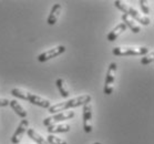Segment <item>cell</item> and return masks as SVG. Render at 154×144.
Here are the masks:
<instances>
[{"instance_id": "6da1fadb", "label": "cell", "mask_w": 154, "mask_h": 144, "mask_svg": "<svg viewBox=\"0 0 154 144\" xmlns=\"http://www.w3.org/2000/svg\"><path fill=\"white\" fill-rule=\"evenodd\" d=\"M92 97L90 94H82L80 97H77V98H73L71 100H68V101L61 102V103H57V104H53L49 108V112L51 114H56V113L63 112V111H67V110H70L72 108H77V106H83L85 103L88 102H91Z\"/></svg>"}, {"instance_id": "7a4b0ae2", "label": "cell", "mask_w": 154, "mask_h": 144, "mask_svg": "<svg viewBox=\"0 0 154 144\" xmlns=\"http://www.w3.org/2000/svg\"><path fill=\"white\" fill-rule=\"evenodd\" d=\"M11 94L14 95V98L29 101L30 103H32V104L38 106H40V108H43V109H49L50 106H51V102H50L48 99L42 98L40 95H37V94H35V93H31V92H29V91L22 90V89H18V88L12 89V90H11Z\"/></svg>"}, {"instance_id": "3957f363", "label": "cell", "mask_w": 154, "mask_h": 144, "mask_svg": "<svg viewBox=\"0 0 154 144\" xmlns=\"http://www.w3.org/2000/svg\"><path fill=\"white\" fill-rule=\"evenodd\" d=\"M114 6H116L119 10L123 11L125 14L130 16V17L133 19L134 21L139 22V23H141V25H143V26H149V25H150L151 20L146 17V16H143V14H140L137 9L130 7L129 5L125 4V2L120 1V0H116V1H114Z\"/></svg>"}, {"instance_id": "277c9868", "label": "cell", "mask_w": 154, "mask_h": 144, "mask_svg": "<svg viewBox=\"0 0 154 144\" xmlns=\"http://www.w3.org/2000/svg\"><path fill=\"white\" fill-rule=\"evenodd\" d=\"M150 51L151 49L147 47H114L112 49V53L118 57L145 56Z\"/></svg>"}, {"instance_id": "5b68a950", "label": "cell", "mask_w": 154, "mask_h": 144, "mask_svg": "<svg viewBox=\"0 0 154 144\" xmlns=\"http://www.w3.org/2000/svg\"><path fill=\"white\" fill-rule=\"evenodd\" d=\"M118 70V66L116 62L110 63L106 71V75H105L104 81V88H103V93L105 95H111L114 90V82H116V74Z\"/></svg>"}, {"instance_id": "8992f818", "label": "cell", "mask_w": 154, "mask_h": 144, "mask_svg": "<svg viewBox=\"0 0 154 144\" xmlns=\"http://www.w3.org/2000/svg\"><path fill=\"white\" fill-rule=\"evenodd\" d=\"M74 115H75L74 111H63V112L56 113V114H52L51 116H48L43 120V125L50 127V125L57 124V123L62 122V121L71 120L72 118H74Z\"/></svg>"}, {"instance_id": "52a82bcc", "label": "cell", "mask_w": 154, "mask_h": 144, "mask_svg": "<svg viewBox=\"0 0 154 144\" xmlns=\"http://www.w3.org/2000/svg\"><path fill=\"white\" fill-rule=\"evenodd\" d=\"M83 130L85 133H90L93 130V123H92V104L91 102H88L83 106Z\"/></svg>"}, {"instance_id": "ba28073f", "label": "cell", "mask_w": 154, "mask_h": 144, "mask_svg": "<svg viewBox=\"0 0 154 144\" xmlns=\"http://www.w3.org/2000/svg\"><path fill=\"white\" fill-rule=\"evenodd\" d=\"M64 51H66V47L64 46L54 47L52 49L48 50V51H45V52H42L41 54H39L37 59H38L39 62H46V61L52 59V58L59 57L60 54H62Z\"/></svg>"}, {"instance_id": "9c48e42d", "label": "cell", "mask_w": 154, "mask_h": 144, "mask_svg": "<svg viewBox=\"0 0 154 144\" xmlns=\"http://www.w3.org/2000/svg\"><path fill=\"white\" fill-rule=\"evenodd\" d=\"M28 127H29L28 120L27 119L21 120V122L19 123V125H18L16 132H14V135L11 136V142H12L14 144L20 143V141L22 140V136L25 135V133L27 132V130H28Z\"/></svg>"}, {"instance_id": "30bf717a", "label": "cell", "mask_w": 154, "mask_h": 144, "mask_svg": "<svg viewBox=\"0 0 154 144\" xmlns=\"http://www.w3.org/2000/svg\"><path fill=\"white\" fill-rule=\"evenodd\" d=\"M61 11H62V5L61 4L53 5V7L51 8V11H50V14H49V17L47 19L48 25H50V26L56 25L57 21H58V19H59V17H60Z\"/></svg>"}, {"instance_id": "8fae6325", "label": "cell", "mask_w": 154, "mask_h": 144, "mask_svg": "<svg viewBox=\"0 0 154 144\" xmlns=\"http://www.w3.org/2000/svg\"><path fill=\"white\" fill-rule=\"evenodd\" d=\"M122 21L123 23L126 26V28H130V30L133 32V33H139L141 31V27L137 25V22L134 21L132 18L128 16V14H122Z\"/></svg>"}, {"instance_id": "7c38bea8", "label": "cell", "mask_w": 154, "mask_h": 144, "mask_svg": "<svg viewBox=\"0 0 154 144\" xmlns=\"http://www.w3.org/2000/svg\"><path fill=\"white\" fill-rule=\"evenodd\" d=\"M125 30H126V26L123 22H121V23H119V25L116 26V28L112 29V31H110V33L106 35V40L110 41V42H112L116 39H118V37L120 35H122Z\"/></svg>"}, {"instance_id": "4fadbf2b", "label": "cell", "mask_w": 154, "mask_h": 144, "mask_svg": "<svg viewBox=\"0 0 154 144\" xmlns=\"http://www.w3.org/2000/svg\"><path fill=\"white\" fill-rule=\"evenodd\" d=\"M71 130V127L69 124L62 123V124H53L48 127V132L50 134H56V133H67Z\"/></svg>"}, {"instance_id": "5bb4252c", "label": "cell", "mask_w": 154, "mask_h": 144, "mask_svg": "<svg viewBox=\"0 0 154 144\" xmlns=\"http://www.w3.org/2000/svg\"><path fill=\"white\" fill-rule=\"evenodd\" d=\"M56 85H57V88H58V90H59L60 94H61L62 98L67 99L70 97V90H69L67 83H66V81L63 80V79H61V78L57 79Z\"/></svg>"}, {"instance_id": "9a60e30c", "label": "cell", "mask_w": 154, "mask_h": 144, "mask_svg": "<svg viewBox=\"0 0 154 144\" xmlns=\"http://www.w3.org/2000/svg\"><path fill=\"white\" fill-rule=\"evenodd\" d=\"M9 106H10L11 109L16 112V114H18V116H20L21 119H26V118H27V111H26L25 108L21 106L17 100H11V101L9 102Z\"/></svg>"}, {"instance_id": "2e32d148", "label": "cell", "mask_w": 154, "mask_h": 144, "mask_svg": "<svg viewBox=\"0 0 154 144\" xmlns=\"http://www.w3.org/2000/svg\"><path fill=\"white\" fill-rule=\"evenodd\" d=\"M27 134H28V136L30 137V139H32L37 144H49V142H48L45 137L41 136V135H40L38 132H35V130H33V129H28V130H27Z\"/></svg>"}, {"instance_id": "e0dca14e", "label": "cell", "mask_w": 154, "mask_h": 144, "mask_svg": "<svg viewBox=\"0 0 154 144\" xmlns=\"http://www.w3.org/2000/svg\"><path fill=\"white\" fill-rule=\"evenodd\" d=\"M47 141L49 142V144H68L67 141L63 140L62 137L56 136L54 134H49L47 137Z\"/></svg>"}, {"instance_id": "ac0fdd59", "label": "cell", "mask_w": 154, "mask_h": 144, "mask_svg": "<svg viewBox=\"0 0 154 144\" xmlns=\"http://www.w3.org/2000/svg\"><path fill=\"white\" fill-rule=\"evenodd\" d=\"M154 61V52L153 51H150V52L143 56V58L141 59V64H143V66H146V64H151L152 62Z\"/></svg>"}, {"instance_id": "d6986e66", "label": "cell", "mask_w": 154, "mask_h": 144, "mask_svg": "<svg viewBox=\"0 0 154 144\" xmlns=\"http://www.w3.org/2000/svg\"><path fill=\"white\" fill-rule=\"evenodd\" d=\"M140 7H141V9H142V11H143L145 14H150V7H149V5H147V1H145V0H141V1H140Z\"/></svg>"}, {"instance_id": "ffe728a7", "label": "cell", "mask_w": 154, "mask_h": 144, "mask_svg": "<svg viewBox=\"0 0 154 144\" xmlns=\"http://www.w3.org/2000/svg\"><path fill=\"white\" fill-rule=\"evenodd\" d=\"M9 100L8 99H0V108H5V106H9Z\"/></svg>"}, {"instance_id": "44dd1931", "label": "cell", "mask_w": 154, "mask_h": 144, "mask_svg": "<svg viewBox=\"0 0 154 144\" xmlns=\"http://www.w3.org/2000/svg\"><path fill=\"white\" fill-rule=\"evenodd\" d=\"M93 144H102V143H100V142H95V143H93Z\"/></svg>"}]
</instances>
